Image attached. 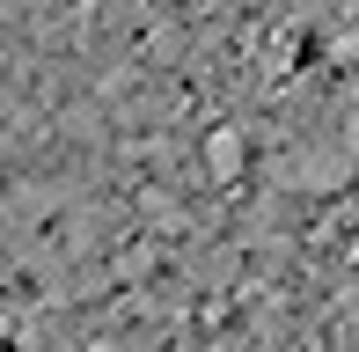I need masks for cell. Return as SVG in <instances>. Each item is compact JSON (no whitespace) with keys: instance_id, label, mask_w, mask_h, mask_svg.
Wrapping results in <instances>:
<instances>
[{"instance_id":"obj_1","label":"cell","mask_w":359,"mask_h":352,"mask_svg":"<svg viewBox=\"0 0 359 352\" xmlns=\"http://www.w3.org/2000/svg\"><path fill=\"white\" fill-rule=\"evenodd\" d=\"M242 162H250V154H242V133H213V140H205V169H213L220 184H235Z\"/></svg>"}]
</instances>
